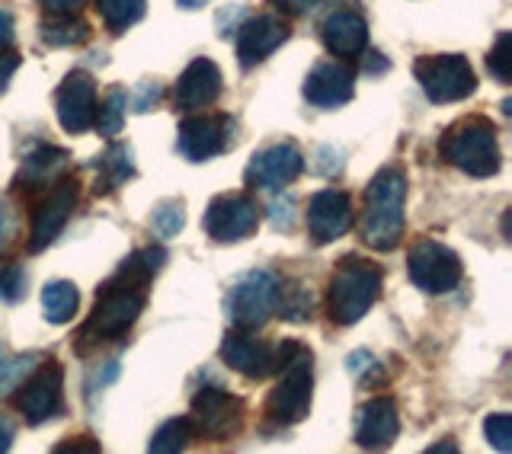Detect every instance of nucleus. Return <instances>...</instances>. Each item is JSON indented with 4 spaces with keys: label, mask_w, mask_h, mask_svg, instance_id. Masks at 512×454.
I'll return each mask as SVG.
<instances>
[{
    "label": "nucleus",
    "mask_w": 512,
    "mask_h": 454,
    "mask_svg": "<svg viewBox=\"0 0 512 454\" xmlns=\"http://www.w3.org/2000/svg\"><path fill=\"white\" fill-rule=\"evenodd\" d=\"M164 263H167L164 247H141L109 275V282H103L100 291H96L90 317L80 323V330L74 336L77 355H90L100 346L112 343V339H122L135 327L144 304H148V285L164 269Z\"/></svg>",
    "instance_id": "1"
},
{
    "label": "nucleus",
    "mask_w": 512,
    "mask_h": 454,
    "mask_svg": "<svg viewBox=\"0 0 512 454\" xmlns=\"http://www.w3.org/2000/svg\"><path fill=\"white\" fill-rule=\"evenodd\" d=\"M404 199L407 176L397 167H384L372 176L362 196V221L359 237L365 247L378 253H391L404 237Z\"/></svg>",
    "instance_id": "2"
},
{
    "label": "nucleus",
    "mask_w": 512,
    "mask_h": 454,
    "mask_svg": "<svg viewBox=\"0 0 512 454\" xmlns=\"http://www.w3.org/2000/svg\"><path fill=\"white\" fill-rule=\"evenodd\" d=\"M311 362H314L311 349L295 343V339H285V343L276 346L279 384L269 391L266 407H263L266 423L272 429L295 426V423H301V419L311 413V394H314Z\"/></svg>",
    "instance_id": "3"
},
{
    "label": "nucleus",
    "mask_w": 512,
    "mask_h": 454,
    "mask_svg": "<svg viewBox=\"0 0 512 454\" xmlns=\"http://www.w3.org/2000/svg\"><path fill=\"white\" fill-rule=\"evenodd\" d=\"M384 285V272L378 263L365 256L349 253L343 256L336 269L330 272V285H327V317L336 327H352L359 323L372 304L381 295Z\"/></svg>",
    "instance_id": "4"
},
{
    "label": "nucleus",
    "mask_w": 512,
    "mask_h": 454,
    "mask_svg": "<svg viewBox=\"0 0 512 454\" xmlns=\"http://www.w3.org/2000/svg\"><path fill=\"white\" fill-rule=\"evenodd\" d=\"M439 154L448 167H455L477 180L496 176L503 167L500 138H496V125L487 116H464L452 122L439 138Z\"/></svg>",
    "instance_id": "5"
},
{
    "label": "nucleus",
    "mask_w": 512,
    "mask_h": 454,
    "mask_svg": "<svg viewBox=\"0 0 512 454\" xmlns=\"http://www.w3.org/2000/svg\"><path fill=\"white\" fill-rule=\"evenodd\" d=\"M413 77L432 103H458L477 90V77L464 55H423L413 61Z\"/></svg>",
    "instance_id": "6"
},
{
    "label": "nucleus",
    "mask_w": 512,
    "mask_h": 454,
    "mask_svg": "<svg viewBox=\"0 0 512 454\" xmlns=\"http://www.w3.org/2000/svg\"><path fill=\"white\" fill-rule=\"evenodd\" d=\"M276 288L279 279L266 269H250L240 275L224 301L234 330H260L276 311Z\"/></svg>",
    "instance_id": "7"
},
{
    "label": "nucleus",
    "mask_w": 512,
    "mask_h": 454,
    "mask_svg": "<svg viewBox=\"0 0 512 454\" xmlns=\"http://www.w3.org/2000/svg\"><path fill=\"white\" fill-rule=\"evenodd\" d=\"M189 423L196 429V439L228 442L244 426V400L224 391L221 384H208L192 397Z\"/></svg>",
    "instance_id": "8"
},
{
    "label": "nucleus",
    "mask_w": 512,
    "mask_h": 454,
    "mask_svg": "<svg viewBox=\"0 0 512 454\" xmlns=\"http://www.w3.org/2000/svg\"><path fill=\"white\" fill-rule=\"evenodd\" d=\"M407 275L420 291L445 295V291H452L461 282L464 266L452 247L423 237V240H416L407 253Z\"/></svg>",
    "instance_id": "9"
},
{
    "label": "nucleus",
    "mask_w": 512,
    "mask_h": 454,
    "mask_svg": "<svg viewBox=\"0 0 512 454\" xmlns=\"http://www.w3.org/2000/svg\"><path fill=\"white\" fill-rule=\"evenodd\" d=\"M260 227V205L247 192H221L208 202L202 215V231L215 243H240Z\"/></svg>",
    "instance_id": "10"
},
{
    "label": "nucleus",
    "mask_w": 512,
    "mask_h": 454,
    "mask_svg": "<svg viewBox=\"0 0 512 454\" xmlns=\"http://www.w3.org/2000/svg\"><path fill=\"white\" fill-rule=\"evenodd\" d=\"M13 407L29 426H42L48 419L61 416L64 410V371L52 359L20 384V391L13 397Z\"/></svg>",
    "instance_id": "11"
},
{
    "label": "nucleus",
    "mask_w": 512,
    "mask_h": 454,
    "mask_svg": "<svg viewBox=\"0 0 512 454\" xmlns=\"http://www.w3.org/2000/svg\"><path fill=\"white\" fill-rule=\"evenodd\" d=\"M77 199H80V189H77V180H71V176H61L55 186H48L39 205L32 208V221H29V250L32 253H42L45 247H52V240L64 231V224L71 221Z\"/></svg>",
    "instance_id": "12"
},
{
    "label": "nucleus",
    "mask_w": 512,
    "mask_h": 454,
    "mask_svg": "<svg viewBox=\"0 0 512 454\" xmlns=\"http://www.w3.org/2000/svg\"><path fill=\"white\" fill-rule=\"evenodd\" d=\"M234 141V119L228 112H205V116H189L176 128V148L192 164L212 160L224 154Z\"/></svg>",
    "instance_id": "13"
},
{
    "label": "nucleus",
    "mask_w": 512,
    "mask_h": 454,
    "mask_svg": "<svg viewBox=\"0 0 512 454\" xmlns=\"http://www.w3.org/2000/svg\"><path fill=\"white\" fill-rule=\"evenodd\" d=\"M304 173V154L292 141H276L260 148L247 164V186L253 189H285Z\"/></svg>",
    "instance_id": "14"
},
{
    "label": "nucleus",
    "mask_w": 512,
    "mask_h": 454,
    "mask_svg": "<svg viewBox=\"0 0 512 454\" xmlns=\"http://www.w3.org/2000/svg\"><path fill=\"white\" fill-rule=\"evenodd\" d=\"M55 112L68 135L90 132L96 116V84L87 71H71L55 90Z\"/></svg>",
    "instance_id": "15"
},
{
    "label": "nucleus",
    "mask_w": 512,
    "mask_h": 454,
    "mask_svg": "<svg viewBox=\"0 0 512 454\" xmlns=\"http://www.w3.org/2000/svg\"><path fill=\"white\" fill-rule=\"evenodd\" d=\"M292 36V26H288L282 16L276 13H260L250 16V20L237 29V61L240 68H256L260 61H266L272 52L288 42Z\"/></svg>",
    "instance_id": "16"
},
{
    "label": "nucleus",
    "mask_w": 512,
    "mask_h": 454,
    "mask_svg": "<svg viewBox=\"0 0 512 454\" xmlns=\"http://www.w3.org/2000/svg\"><path fill=\"white\" fill-rule=\"evenodd\" d=\"M301 93L317 109H340L356 96V74L340 61H317L304 77Z\"/></svg>",
    "instance_id": "17"
},
{
    "label": "nucleus",
    "mask_w": 512,
    "mask_h": 454,
    "mask_svg": "<svg viewBox=\"0 0 512 454\" xmlns=\"http://www.w3.org/2000/svg\"><path fill=\"white\" fill-rule=\"evenodd\" d=\"M352 227V196L343 189H320L308 199V234L314 243H333Z\"/></svg>",
    "instance_id": "18"
},
{
    "label": "nucleus",
    "mask_w": 512,
    "mask_h": 454,
    "mask_svg": "<svg viewBox=\"0 0 512 454\" xmlns=\"http://www.w3.org/2000/svg\"><path fill=\"white\" fill-rule=\"evenodd\" d=\"M221 359L228 368H234L237 375H244L250 381H263L276 371V346L250 336V330H234L224 336Z\"/></svg>",
    "instance_id": "19"
},
{
    "label": "nucleus",
    "mask_w": 512,
    "mask_h": 454,
    "mask_svg": "<svg viewBox=\"0 0 512 454\" xmlns=\"http://www.w3.org/2000/svg\"><path fill=\"white\" fill-rule=\"evenodd\" d=\"M221 87H224V77L218 64L212 58H196L186 64V71L176 80L173 103L176 109H186V112L205 109L221 96Z\"/></svg>",
    "instance_id": "20"
},
{
    "label": "nucleus",
    "mask_w": 512,
    "mask_h": 454,
    "mask_svg": "<svg viewBox=\"0 0 512 454\" xmlns=\"http://www.w3.org/2000/svg\"><path fill=\"white\" fill-rule=\"evenodd\" d=\"M68 167H71V154L64 148H55V144H39V148H32L23 160L20 173H16L13 180V189L26 192V196H32V192L39 189H48L55 186L61 176H68Z\"/></svg>",
    "instance_id": "21"
},
{
    "label": "nucleus",
    "mask_w": 512,
    "mask_h": 454,
    "mask_svg": "<svg viewBox=\"0 0 512 454\" xmlns=\"http://www.w3.org/2000/svg\"><path fill=\"white\" fill-rule=\"evenodd\" d=\"M400 432V416H397V403L394 397H375L365 400L359 413H356V445L378 451L394 445Z\"/></svg>",
    "instance_id": "22"
},
{
    "label": "nucleus",
    "mask_w": 512,
    "mask_h": 454,
    "mask_svg": "<svg viewBox=\"0 0 512 454\" xmlns=\"http://www.w3.org/2000/svg\"><path fill=\"white\" fill-rule=\"evenodd\" d=\"M320 39H324L327 52L330 55H340V58H356L365 52V42H368V26H365V16L352 7H336L324 16L320 23Z\"/></svg>",
    "instance_id": "23"
},
{
    "label": "nucleus",
    "mask_w": 512,
    "mask_h": 454,
    "mask_svg": "<svg viewBox=\"0 0 512 454\" xmlns=\"http://www.w3.org/2000/svg\"><path fill=\"white\" fill-rule=\"evenodd\" d=\"M93 167H96V186H93L96 196H112L119 186L135 180V157L132 148L122 141H112Z\"/></svg>",
    "instance_id": "24"
},
{
    "label": "nucleus",
    "mask_w": 512,
    "mask_h": 454,
    "mask_svg": "<svg viewBox=\"0 0 512 454\" xmlns=\"http://www.w3.org/2000/svg\"><path fill=\"white\" fill-rule=\"evenodd\" d=\"M39 36L48 48L84 45L90 39V23L80 20L77 13H52L39 23Z\"/></svg>",
    "instance_id": "25"
},
{
    "label": "nucleus",
    "mask_w": 512,
    "mask_h": 454,
    "mask_svg": "<svg viewBox=\"0 0 512 454\" xmlns=\"http://www.w3.org/2000/svg\"><path fill=\"white\" fill-rule=\"evenodd\" d=\"M80 311V291L68 279H55L42 288V314L48 323H71Z\"/></svg>",
    "instance_id": "26"
},
{
    "label": "nucleus",
    "mask_w": 512,
    "mask_h": 454,
    "mask_svg": "<svg viewBox=\"0 0 512 454\" xmlns=\"http://www.w3.org/2000/svg\"><path fill=\"white\" fill-rule=\"evenodd\" d=\"M276 311L288 323H304L314 314V298L301 282H285L276 288Z\"/></svg>",
    "instance_id": "27"
},
{
    "label": "nucleus",
    "mask_w": 512,
    "mask_h": 454,
    "mask_svg": "<svg viewBox=\"0 0 512 454\" xmlns=\"http://www.w3.org/2000/svg\"><path fill=\"white\" fill-rule=\"evenodd\" d=\"M144 10H148V0H96V13L109 32H125L128 26L141 23Z\"/></svg>",
    "instance_id": "28"
},
{
    "label": "nucleus",
    "mask_w": 512,
    "mask_h": 454,
    "mask_svg": "<svg viewBox=\"0 0 512 454\" xmlns=\"http://www.w3.org/2000/svg\"><path fill=\"white\" fill-rule=\"evenodd\" d=\"M125 106H128V93H125L122 87H109V90L103 93V100H96V116H93V125L100 128V135L112 138L116 132H122Z\"/></svg>",
    "instance_id": "29"
},
{
    "label": "nucleus",
    "mask_w": 512,
    "mask_h": 454,
    "mask_svg": "<svg viewBox=\"0 0 512 454\" xmlns=\"http://www.w3.org/2000/svg\"><path fill=\"white\" fill-rule=\"evenodd\" d=\"M192 439H196V429H192L189 416H176V419H167V423L154 432L148 448L154 454H176V451H183Z\"/></svg>",
    "instance_id": "30"
},
{
    "label": "nucleus",
    "mask_w": 512,
    "mask_h": 454,
    "mask_svg": "<svg viewBox=\"0 0 512 454\" xmlns=\"http://www.w3.org/2000/svg\"><path fill=\"white\" fill-rule=\"evenodd\" d=\"M183 202L180 199H167V202H160L154 212H151V227H154V234L157 237H176L183 231V224H186V212H183Z\"/></svg>",
    "instance_id": "31"
},
{
    "label": "nucleus",
    "mask_w": 512,
    "mask_h": 454,
    "mask_svg": "<svg viewBox=\"0 0 512 454\" xmlns=\"http://www.w3.org/2000/svg\"><path fill=\"white\" fill-rule=\"evenodd\" d=\"M487 74L496 80V84H509L512 80V36L509 32H500L493 48L487 52Z\"/></svg>",
    "instance_id": "32"
},
{
    "label": "nucleus",
    "mask_w": 512,
    "mask_h": 454,
    "mask_svg": "<svg viewBox=\"0 0 512 454\" xmlns=\"http://www.w3.org/2000/svg\"><path fill=\"white\" fill-rule=\"evenodd\" d=\"M26 269L20 263H7V266H0V301H7V304H16V301H23L26 298Z\"/></svg>",
    "instance_id": "33"
},
{
    "label": "nucleus",
    "mask_w": 512,
    "mask_h": 454,
    "mask_svg": "<svg viewBox=\"0 0 512 454\" xmlns=\"http://www.w3.org/2000/svg\"><path fill=\"white\" fill-rule=\"evenodd\" d=\"M349 371L359 378L362 387H378V384L384 381V368H381V362L375 359L372 352H365V349L349 355Z\"/></svg>",
    "instance_id": "34"
},
{
    "label": "nucleus",
    "mask_w": 512,
    "mask_h": 454,
    "mask_svg": "<svg viewBox=\"0 0 512 454\" xmlns=\"http://www.w3.org/2000/svg\"><path fill=\"white\" fill-rule=\"evenodd\" d=\"M484 435L496 451H512V416L493 413L484 419Z\"/></svg>",
    "instance_id": "35"
},
{
    "label": "nucleus",
    "mask_w": 512,
    "mask_h": 454,
    "mask_svg": "<svg viewBox=\"0 0 512 454\" xmlns=\"http://www.w3.org/2000/svg\"><path fill=\"white\" fill-rule=\"evenodd\" d=\"M160 96H164V87H160L157 80H141V84L132 90V109L148 112L160 103Z\"/></svg>",
    "instance_id": "36"
},
{
    "label": "nucleus",
    "mask_w": 512,
    "mask_h": 454,
    "mask_svg": "<svg viewBox=\"0 0 512 454\" xmlns=\"http://www.w3.org/2000/svg\"><path fill=\"white\" fill-rule=\"evenodd\" d=\"M58 454H100V442H93L90 435H71L68 442L55 445Z\"/></svg>",
    "instance_id": "37"
},
{
    "label": "nucleus",
    "mask_w": 512,
    "mask_h": 454,
    "mask_svg": "<svg viewBox=\"0 0 512 454\" xmlns=\"http://www.w3.org/2000/svg\"><path fill=\"white\" fill-rule=\"evenodd\" d=\"M16 68H20V55H16V52H4V55H0V93L10 87V77H13Z\"/></svg>",
    "instance_id": "38"
},
{
    "label": "nucleus",
    "mask_w": 512,
    "mask_h": 454,
    "mask_svg": "<svg viewBox=\"0 0 512 454\" xmlns=\"http://www.w3.org/2000/svg\"><path fill=\"white\" fill-rule=\"evenodd\" d=\"M48 13H77L87 0H39Z\"/></svg>",
    "instance_id": "39"
},
{
    "label": "nucleus",
    "mask_w": 512,
    "mask_h": 454,
    "mask_svg": "<svg viewBox=\"0 0 512 454\" xmlns=\"http://www.w3.org/2000/svg\"><path fill=\"white\" fill-rule=\"evenodd\" d=\"M279 10H285V13H292V16H301V13H308L317 0H272Z\"/></svg>",
    "instance_id": "40"
},
{
    "label": "nucleus",
    "mask_w": 512,
    "mask_h": 454,
    "mask_svg": "<svg viewBox=\"0 0 512 454\" xmlns=\"http://www.w3.org/2000/svg\"><path fill=\"white\" fill-rule=\"evenodd\" d=\"M272 224L276 227H288L292 224V202H272Z\"/></svg>",
    "instance_id": "41"
},
{
    "label": "nucleus",
    "mask_w": 512,
    "mask_h": 454,
    "mask_svg": "<svg viewBox=\"0 0 512 454\" xmlns=\"http://www.w3.org/2000/svg\"><path fill=\"white\" fill-rule=\"evenodd\" d=\"M13 42V16L0 7V48H7Z\"/></svg>",
    "instance_id": "42"
},
{
    "label": "nucleus",
    "mask_w": 512,
    "mask_h": 454,
    "mask_svg": "<svg viewBox=\"0 0 512 454\" xmlns=\"http://www.w3.org/2000/svg\"><path fill=\"white\" fill-rule=\"evenodd\" d=\"M388 68H391V61L384 58V55H378V52H368V55H365V71L378 74V71H388Z\"/></svg>",
    "instance_id": "43"
},
{
    "label": "nucleus",
    "mask_w": 512,
    "mask_h": 454,
    "mask_svg": "<svg viewBox=\"0 0 512 454\" xmlns=\"http://www.w3.org/2000/svg\"><path fill=\"white\" fill-rule=\"evenodd\" d=\"M7 240H10V215H7V205L0 202V253H4Z\"/></svg>",
    "instance_id": "44"
},
{
    "label": "nucleus",
    "mask_w": 512,
    "mask_h": 454,
    "mask_svg": "<svg viewBox=\"0 0 512 454\" xmlns=\"http://www.w3.org/2000/svg\"><path fill=\"white\" fill-rule=\"evenodd\" d=\"M10 445H13V426L0 416V451H7Z\"/></svg>",
    "instance_id": "45"
},
{
    "label": "nucleus",
    "mask_w": 512,
    "mask_h": 454,
    "mask_svg": "<svg viewBox=\"0 0 512 454\" xmlns=\"http://www.w3.org/2000/svg\"><path fill=\"white\" fill-rule=\"evenodd\" d=\"M176 4H180L183 10H199V7L208 4V0H176Z\"/></svg>",
    "instance_id": "46"
},
{
    "label": "nucleus",
    "mask_w": 512,
    "mask_h": 454,
    "mask_svg": "<svg viewBox=\"0 0 512 454\" xmlns=\"http://www.w3.org/2000/svg\"><path fill=\"white\" fill-rule=\"evenodd\" d=\"M429 451H455V442H439V445H432Z\"/></svg>",
    "instance_id": "47"
}]
</instances>
